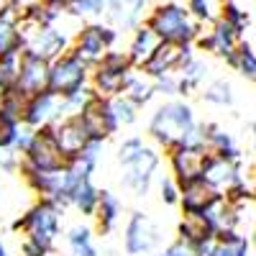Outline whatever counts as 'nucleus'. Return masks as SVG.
Instances as JSON below:
<instances>
[{"instance_id":"obj_25","label":"nucleus","mask_w":256,"mask_h":256,"mask_svg":"<svg viewBox=\"0 0 256 256\" xmlns=\"http://www.w3.org/2000/svg\"><path fill=\"white\" fill-rule=\"evenodd\" d=\"M123 95L131 100L136 108L141 110L144 105H148L154 100V95H156V88H154V80H148L144 72H134L131 74V80H128V84H126V90H123Z\"/></svg>"},{"instance_id":"obj_5","label":"nucleus","mask_w":256,"mask_h":256,"mask_svg":"<svg viewBox=\"0 0 256 256\" xmlns=\"http://www.w3.org/2000/svg\"><path fill=\"white\" fill-rule=\"evenodd\" d=\"M134 72H136V67L131 64V59H128L126 52H108L98 67H92L90 88L98 98L113 100V98L123 95L126 84H128V80H131Z\"/></svg>"},{"instance_id":"obj_43","label":"nucleus","mask_w":256,"mask_h":256,"mask_svg":"<svg viewBox=\"0 0 256 256\" xmlns=\"http://www.w3.org/2000/svg\"><path fill=\"white\" fill-rule=\"evenodd\" d=\"M0 256H10L8 248H6V244H3V238H0Z\"/></svg>"},{"instance_id":"obj_8","label":"nucleus","mask_w":256,"mask_h":256,"mask_svg":"<svg viewBox=\"0 0 256 256\" xmlns=\"http://www.w3.org/2000/svg\"><path fill=\"white\" fill-rule=\"evenodd\" d=\"M210 159L208 146L200 144H180L169 152V174L177 180V184H187V182H195L202 177L205 172V164Z\"/></svg>"},{"instance_id":"obj_13","label":"nucleus","mask_w":256,"mask_h":256,"mask_svg":"<svg viewBox=\"0 0 256 256\" xmlns=\"http://www.w3.org/2000/svg\"><path fill=\"white\" fill-rule=\"evenodd\" d=\"M226 195L220 190H216L210 182H205L202 177L195 182H187L180 187V208L182 216H205L216 208Z\"/></svg>"},{"instance_id":"obj_26","label":"nucleus","mask_w":256,"mask_h":256,"mask_svg":"<svg viewBox=\"0 0 256 256\" xmlns=\"http://www.w3.org/2000/svg\"><path fill=\"white\" fill-rule=\"evenodd\" d=\"M212 256H251V244H248V236L238 230H228V233H220L216 238V254Z\"/></svg>"},{"instance_id":"obj_6","label":"nucleus","mask_w":256,"mask_h":256,"mask_svg":"<svg viewBox=\"0 0 256 256\" xmlns=\"http://www.w3.org/2000/svg\"><path fill=\"white\" fill-rule=\"evenodd\" d=\"M90 77L92 67L84 64L74 52L62 54L59 59L52 62V72H49V90L56 98H70L84 88H90Z\"/></svg>"},{"instance_id":"obj_41","label":"nucleus","mask_w":256,"mask_h":256,"mask_svg":"<svg viewBox=\"0 0 256 256\" xmlns=\"http://www.w3.org/2000/svg\"><path fill=\"white\" fill-rule=\"evenodd\" d=\"M164 254L166 256H200L198 254V246H192V244H187V241H182V238H177V241H172L166 248H164Z\"/></svg>"},{"instance_id":"obj_37","label":"nucleus","mask_w":256,"mask_h":256,"mask_svg":"<svg viewBox=\"0 0 256 256\" xmlns=\"http://www.w3.org/2000/svg\"><path fill=\"white\" fill-rule=\"evenodd\" d=\"M90 244H95L90 226L77 223V226H72V228L67 230V248H70V251H72V248H80V246H90Z\"/></svg>"},{"instance_id":"obj_48","label":"nucleus","mask_w":256,"mask_h":256,"mask_svg":"<svg viewBox=\"0 0 256 256\" xmlns=\"http://www.w3.org/2000/svg\"><path fill=\"white\" fill-rule=\"evenodd\" d=\"M156 256H166V254H164V251H162V254H156Z\"/></svg>"},{"instance_id":"obj_32","label":"nucleus","mask_w":256,"mask_h":256,"mask_svg":"<svg viewBox=\"0 0 256 256\" xmlns=\"http://www.w3.org/2000/svg\"><path fill=\"white\" fill-rule=\"evenodd\" d=\"M24 108H26V98L16 90L6 100H0V118L13 120V123H24Z\"/></svg>"},{"instance_id":"obj_42","label":"nucleus","mask_w":256,"mask_h":256,"mask_svg":"<svg viewBox=\"0 0 256 256\" xmlns=\"http://www.w3.org/2000/svg\"><path fill=\"white\" fill-rule=\"evenodd\" d=\"M20 169V159L16 152H6V148H0V172H16Z\"/></svg>"},{"instance_id":"obj_39","label":"nucleus","mask_w":256,"mask_h":256,"mask_svg":"<svg viewBox=\"0 0 256 256\" xmlns=\"http://www.w3.org/2000/svg\"><path fill=\"white\" fill-rule=\"evenodd\" d=\"M144 146H146V141H144V138H138V136L126 138V141L118 146V162H120V164L131 162L136 154H141V152H144Z\"/></svg>"},{"instance_id":"obj_9","label":"nucleus","mask_w":256,"mask_h":256,"mask_svg":"<svg viewBox=\"0 0 256 256\" xmlns=\"http://www.w3.org/2000/svg\"><path fill=\"white\" fill-rule=\"evenodd\" d=\"M159 164H162L159 152H156L154 146L146 144L141 154H136L131 162L120 164V166H123V177H120L123 187H128V190H131L134 195H138V198L146 195L148 187H152V182H154V177H156Z\"/></svg>"},{"instance_id":"obj_14","label":"nucleus","mask_w":256,"mask_h":256,"mask_svg":"<svg viewBox=\"0 0 256 256\" xmlns=\"http://www.w3.org/2000/svg\"><path fill=\"white\" fill-rule=\"evenodd\" d=\"M49 72L52 62L41 59L31 52H20V70H18V92L24 98L38 95L49 90Z\"/></svg>"},{"instance_id":"obj_21","label":"nucleus","mask_w":256,"mask_h":256,"mask_svg":"<svg viewBox=\"0 0 256 256\" xmlns=\"http://www.w3.org/2000/svg\"><path fill=\"white\" fill-rule=\"evenodd\" d=\"M202 134H205V146L210 154L223 156L228 162H241V148H238L236 138L228 131H223L218 123H202Z\"/></svg>"},{"instance_id":"obj_7","label":"nucleus","mask_w":256,"mask_h":256,"mask_svg":"<svg viewBox=\"0 0 256 256\" xmlns=\"http://www.w3.org/2000/svg\"><path fill=\"white\" fill-rule=\"evenodd\" d=\"M116 28L113 26H102V24H82L77 36H74V44L72 52L90 67H98V64L105 59V54L113 52L116 44Z\"/></svg>"},{"instance_id":"obj_11","label":"nucleus","mask_w":256,"mask_h":256,"mask_svg":"<svg viewBox=\"0 0 256 256\" xmlns=\"http://www.w3.org/2000/svg\"><path fill=\"white\" fill-rule=\"evenodd\" d=\"M159 241H162V233L148 220V216L131 212V218L126 220V228H123V251L128 256H144L148 251H154Z\"/></svg>"},{"instance_id":"obj_29","label":"nucleus","mask_w":256,"mask_h":256,"mask_svg":"<svg viewBox=\"0 0 256 256\" xmlns=\"http://www.w3.org/2000/svg\"><path fill=\"white\" fill-rule=\"evenodd\" d=\"M18 70H20V54L0 59V100H6L18 88Z\"/></svg>"},{"instance_id":"obj_4","label":"nucleus","mask_w":256,"mask_h":256,"mask_svg":"<svg viewBox=\"0 0 256 256\" xmlns=\"http://www.w3.org/2000/svg\"><path fill=\"white\" fill-rule=\"evenodd\" d=\"M72 162L67 159V154L62 152V146L54 136V128H38L34 131V138L26 148V154L20 156V169L28 172H44V174H56L64 172Z\"/></svg>"},{"instance_id":"obj_12","label":"nucleus","mask_w":256,"mask_h":256,"mask_svg":"<svg viewBox=\"0 0 256 256\" xmlns=\"http://www.w3.org/2000/svg\"><path fill=\"white\" fill-rule=\"evenodd\" d=\"M241 41H244V34L238 28H233L226 18L216 20V24L210 26L208 34H200V38L195 41V46L202 49V52H210V54H216L220 59H226L228 64L236 59V52L241 46Z\"/></svg>"},{"instance_id":"obj_40","label":"nucleus","mask_w":256,"mask_h":256,"mask_svg":"<svg viewBox=\"0 0 256 256\" xmlns=\"http://www.w3.org/2000/svg\"><path fill=\"white\" fill-rule=\"evenodd\" d=\"M154 88L159 95L172 98V95H180V80H177V74H166V77L154 80Z\"/></svg>"},{"instance_id":"obj_38","label":"nucleus","mask_w":256,"mask_h":256,"mask_svg":"<svg viewBox=\"0 0 256 256\" xmlns=\"http://www.w3.org/2000/svg\"><path fill=\"white\" fill-rule=\"evenodd\" d=\"M223 18L228 20V24L233 26V28H238L241 34L246 31V26H248V16L233 3V0H226V8H223Z\"/></svg>"},{"instance_id":"obj_15","label":"nucleus","mask_w":256,"mask_h":256,"mask_svg":"<svg viewBox=\"0 0 256 256\" xmlns=\"http://www.w3.org/2000/svg\"><path fill=\"white\" fill-rule=\"evenodd\" d=\"M192 56V46H180V44H169V41H162L159 49L154 52V56L148 59L141 72L148 80H159L166 74H174L182 70V64Z\"/></svg>"},{"instance_id":"obj_30","label":"nucleus","mask_w":256,"mask_h":256,"mask_svg":"<svg viewBox=\"0 0 256 256\" xmlns=\"http://www.w3.org/2000/svg\"><path fill=\"white\" fill-rule=\"evenodd\" d=\"M202 100L210 102V105H218V108H230V105H233V88H230V82H226V80L210 82L205 88V92H202Z\"/></svg>"},{"instance_id":"obj_28","label":"nucleus","mask_w":256,"mask_h":256,"mask_svg":"<svg viewBox=\"0 0 256 256\" xmlns=\"http://www.w3.org/2000/svg\"><path fill=\"white\" fill-rule=\"evenodd\" d=\"M223 8H226V0H187V10L198 24L212 26L216 20L223 18Z\"/></svg>"},{"instance_id":"obj_36","label":"nucleus","mask_w":256,"mask_h":256,"mask_svg":"<svg viewBox=\"0 0 256 256\" xmlns=\"http://www.w3.org/2000/svg\"><path fill=\"white\" fill-rule=\"evenodd\" d=\"M159 198L164 205H180V184L172 174L159 177Z\"/></svg>"},{"instance_id":"obj_20","label":"nucleus","mask_w":256,"mask_h":256,"mask_svg":"<svg viewBox=\"0 0 256 256\" xmlns=\"http://www.w3.org/2000/svg\"><path fill=\"white\" fill-rule=\"evenodd\" d=\"M177 236L192 246H202L218 238V230L208 216H182L177 226Z\"/></svg>"},{"instance_id":"obj_45","label":"nucleus","mask_w":256,"mask_h":256,"mask_svg":"<svg viewBox=\"0 0 256 256\" xmlns=\"http://www.w3.org/2000/svg\"><path fill=\"white\" fill-rule=\"evenodd\" d=\"M254 152H256V136H254Z\"/></svg>"},{"instance_id":"obj_18","label":"nucleus","mask_w":256,"mask_h":256,"mask_svg":"<svg viewBox=\"0 0 256 256\" xmlns=\"http://www.w3.org/2000/svg\"><path fill=\"white\" fill-rule=\"evenodd\" d=\"M20 20H24V8H18L13 3L0 6V59L16 56L24 52Z\"/></svg>"},{"instance_id":"obj_19","label":"nucleus","mask_w":256,"mask_h":256,"mask_svg":"<svg viewBox=\"0 0 256 256\" xmlns=\"http://www.w3.org/2000/svg\"><path fill=\"white\" fill-rule=\"evenodd\" d=\"M202 180L210 182L216 190H220L223 195L246 182L244 174H241V162H228V159L216 156V154H210V159L205 164V172H202Z\"/></svg>"},{"instance_id":"obj_22","label":"nucleus","mask_w":256,"mask_h":256,"mask_svg":"<svg viewBox=\"0 0 256 256\" xmlns=\"http://www.w3.org/2000/svg\"><path fill=\"white\" fill-rule=\"evenodd\" d=\"M159 44H162V38L152 31V26H146V24H141L136 31H134V36H131V44H128V59H131V64L136 70H141L144 64L154 56V52L159 49Z\"/></svg>"},{"instance_id":"obj_33","label":"nucleus","mask_w":256,"mask_h":256,"mask_svg":"<svg viewBox=\"0 0 256 256\" xmlns=\"http://www.w3.org/2000/svg\"><path fill=\"white\" fill-rule=\"evenodd\" d=\"M113 0H70V13L74 18H88V16H102L108 13Z\"/></svg>"},{"instance_id":"obj_2","label":"nucleus","mask_w":256,"mask_h":256,"mask_svg":"<svg viewBox=\"0 0 256 256\" xmlns=\"http://www.w3.org/2000/svg\"><path fill=\"white\" fill-rule=\"evenodd\" d=\"M146 26H152V31L169 44H180V46H195V41L200 38V24L192 13L187 10V6L180 3H162L156 8H152L146 18Z\"/></svg>"},{"instance_id":"obj_44","label":"nucleus","mask_w":256,"mask_h":256,"mask_svg":"<svg viewBox=\"0 0 256 256\" xmlns=\"http://www.w3.org/2000/svg\"><path fill=\"white\" fill-rule=\"evenodd\" d=\"M251 131H254V136H256V118H254V123H251Z\"/></svg>"},{"instance_id":"obj_46","label":"nucleus","mask_w":256,"mask_h":256,"mask_svg":"<svg viewBox=\"0 0 256 256\" xmlns=\"http://www.w3.org/2000/svg\"><path fill=\"white\" fill-rule=\"evenodd\" d=\"M254 246H256V233H254Z\"/></svg>"},{"instance_id":"obj_49","label":"nucleus","mask_w":256,"mask_h":256,"mask_svg":"<svg viewBox=\"0 0 256 256\" xmlns=\"http://www.w3.org/2000/svg\"><path fill=\"white\" fill-rule=\"evenodd\" d=\"M3 3H6V0H0V6H3Z\"/></svg>"},{"instance_id":"obj_16","label":"nucleus","mask_w":256,"mask_h":256,"mask_svg":"<svg viewBox=\"0 0 256 256\" xmlns=\"http://www.w3.org/2000/svg\"><path fill=\"white\" fill-rule=\"evenodd\" d=\"M62 116V98H56L52 90L38 92L26 98V108H24V126L31 128V131H38V128L54 126Z\"/></svg>"},{"instance_id":"obj_24","label":"nucleus","mask_w":256,"mask_h":256,"mask_svg":"<svg viewBox=\"0 0 256 256\" xmlns=\"http://www.w3.org/2000/svg\"><path fill=\"white\" fill-rule=\"evenodd\" d=\"M208 77V64L205 59L195 56L192 54L184 64H182V70H180V95H192L195 90H200V84L205 82Z\"/></svg>"},{"instance_id":"obj_23","label":"nucleus","mask_w":256,"mask_h":256,"mask_svg":"<svg viewBox=\"0 0 256 256\" xmlns=\"http://www.w3.org/2000/svg\"><path fill=\"white\" fill-rule=\"evenodd\" d=\"M120 200L113 195L110 190H100V202H98V210H95V228L100 236H108V233L116 230L118 220H120Z\"/></svg>"},{"instance_id":"obj_27","label":"nucleus","mask_w":256,"mask_h":256,"mask_svg":"<svg viewBox=\"0 0 256 256\" xmlns=\"http://www.w3.org/2000/svg\"><path fill=\"white\" fill-rule=\"evenodd\" d=\"M100 202V190L95 187L92 177L90 180H82L80 187L74 190V198H72V208H77L82 216H95Z\"/></svg>"},{"instance_id":"obj_17","label":"nucleus","mask_w":256,"mask_h":256,"mask_svg":"<svg viewBox=\"0 0 256 256\" xmlns=\"http://www.w3.org/2000/svg\"><path fill=\"white\" fill-rule=\"evenodd\" d=\"M52 128H54V136H56V141H59V146H62V152L67 154L70 162L77 159L84 148L92 144L88 126L82 123L80 116H67V118L56 120Z\"/></svg>"},{"instance_id":"obj_34","label":"nucleus","mask_w":256,"mask_h":256,"mask_svg":"<svg viewBox=\"0 0 256 256\" xmlns=\"http://www.w3.org/2000/svg\"><path fill=\"white\" fill-rule=\"evenodd\" d=\"M110 102H113V110H116V118H118L120 126H134V123H136L138 108H136V105L128 100L126 95H118V98H113Z\"/></svg>"},{"instance_id":"obj_3","label":"nucleus","mask_w":256,"mask_h":256,"mask_svg":"<svg viewBox=\"0 0 256 256\" xmlns=\"http://www.w3.org/2000/svg\"><path fill=\"white\" fill-rule=\"evenodd\" d=\"M59 226H62V208L54 205L52 200H38L34 202L24 218L16 220L13 228L24 233V241H31L41 248H46L49 254L54 251L56 236H59Z\"/></svg>"},{"instance_id":"obj_31","label":"nucleus","mask_w":256,"mask_h":256,"mask_svg":"<svg viewBox=\"0 0 256 256\" xmlns=\"http://www.w3.org/2000/svg\"><path fill=\"white\" fill-rule=\"evenodd\" d=\"M230 67L236 70V72H241L244 77H248V80L256 82V52L251 49L248 41H241V46L236 52V59L230 62Z\"/></svg>"},{"instance_id":"obj_35","label":"nucleus","mask_w":256,"mask_h":256,"mask_svg":"<svg viewBox=\"0 0 256 256\" xmlns=\"http://www.w3.org/2000/svg\"><path fill=\"white\" fill-rule=\"evenodd\" d=\"M20 128H24V123H13V120H3V118H0V148H6V152H16Z\"/></svg>"},{"instance_id":"obj_47","label":"nucleus","mask_w":256,"mask_h":256,"mask_svg":"<svg viewBox=\"0 0 256 256\" xmlns=\"http://www.w3.org/2000/svg\"><path fill=\"white\" fill-rule=\"evenodd\" d=\"M254 180H256V166H254Z\"/></svg>"},{"instance_id":"obj_10","label":"nucleus","mask_w":256,"mask_h":256,"mask_svg":"<svg viewBox=\"0 0 256 256\" xmlns=\"http://www.w3.org/2000/svg\"><path fill=\"white\" fill-rule=\"evenodd\" d=\"M82 123L88 126V131H90V138L98 141V144H105L113 134H118V118H116V110H113V102L108 98H98L92 95V100L82 108L80 113Z\"/></svg>"},{"instance_id":"obj_1","label":"nucleus","mask_w":256,"mask_h":256,"mask_svg":"<svg viewBox=\"0 0 256 256\" xmlns=\"http://www.w3.org/2000/svg\"><path fill=\"white\" fill-rule=\"evenodd\" d=\"M195 128H198L195 110L184 100H169V102H162L154 110L152 120H148V136L162 148L172 152L174 146L184 144L195 134Z\"/></svg>"}]
</instances>
